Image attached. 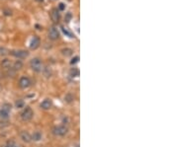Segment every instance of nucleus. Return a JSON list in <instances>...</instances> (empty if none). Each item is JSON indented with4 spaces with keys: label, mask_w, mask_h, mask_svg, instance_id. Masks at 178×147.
I'll return each instance as SVG.
<instances>
[{
    "label": "nucleus",
    "mask_w": 178,
    "mask_h": 147,
    "mask_svg": "<svg viewBox=\"0 0 178 147\" xmlns=\"http://www.w3.org/2000/svg\"><path fill=\"white\" fill-rule=\"evenodd\" d=\"M30 66H31V68L34 70L35 72H41L44 67L42 60L38 57L33 58V59L30 61Z\"/></svg>",
    "instance_id": "f257e3e1"
},
{
    "label": "nucleus",
    "mask_w": 178,
    "mask_h": 147,
    "mask_svg": "<svg viewBox=\"0 0 178 147\" xmlns=\"http://www.w3.org/2000/svg\"><path fill=\"white\" fill-rule=\"evenodd\" d=\"M33 116H34V112L30 107L25 108L22 113H21V119H22L24 122H29V120L32 119Z\"/></svg>",
    "instance_id": "f03ea898"
},
{
    "label": "nucleus",
    "mask_w": 178,
    "mask_h": 147,
    "mask_svg": "<svg viewBox=\"0 0 178 147\" xmlns=\"http://www.w3.org/2000/svg\"><path fill=\"white\" fill-rule=\"evenodd\" d=\"M53 133L56 136H63L67 133V127L63 125H56L53 128Z\"/></svg>",
    "instance_id": "7ed1b4c3"
},
{
    "label": "nucleus",
    "mask_w": 178,
    "mask_h": 147,
    "mask_svg": "<svg viewBox=\"0 0 178 147\" xmlns=\"http://www.w3.org/2000/svg\"><path fill=\"white\" fill-rule=\"evenodd\" d=\"M11 54L18 59H25L26 57H28L29 52L27 51H24V49H14V51H11Z\"/></svg>",
    "instance_id": "20e7f679"
},
{
    "label": "nucleus",
    "mask_w": 178,
    "mask_h": 147,
    "mask_svg": "<svg viewBox=\"0 0 178 147\" xmlns=\"http://www.w3.org/2000/svg\"><path fill=\"white\" fill-rule=\"evenodd\" d=\"M11 112V105L9 104H4L2 106V109L0 110V117L2 119H7L9 117Z\"/></svg>",
    "instance_id": "39448f33"
},
{
    "label": "nucleus",
    "mask_w": 178,
    "mask_h": 147,
    "mask_svg": "<svg viewBox=\"0 0 178 147\" xmlns=\"http://www.w3.org/2000/svg\"><path fill=\"white\" fill-rule=\"evenodd\" d=\"M49 38L53 41L58 40L59 38V32L58 30V28L55 27V26L50 27V29H49Z\"/></svg>",
    "instance_id": "423d86ee"
},
{
    "label": "nucleus",
    "mask_w": 178,
    "mask_h": 147,
    "mask_svg": "<svg viewBox=\"0 0 178 147\" xmlns=\"http://www.w3.org/2000/svg\"><path fill=\"white\" fill-rule=\"evenodd\" d=\"M30 85H31V80H30L29 77H27V76H23V77L20 78V80H19L20 88H22V89H26V88H28Z\"/></svg>",
    "instance_id": "0eeeda50"
},
{
    "label": "nucleus",
    "mask_w": 178,
    "mask_h": 147,
    "mask_svg": "<svg viewBox=\"0 0 178 147\" xmlns=\"http://www.w3.org/2000/svg\"><path fill=\"white\" fill-rule=\"evenodd\" d=\"M50 18L55 23H58L61 20V13L58 8H53L50 11Z\"/></svg>",
    "instance_id": "6e6552de"
},
{
    "label": "nucleus",
    "mask_w": 178,
    "mask_h": 147,
    "mask_svg": "<svg viewBox=\"0 0 178 147\" xmlns=\"http://www.w3.org/2000/svg\"><path fill=\"white\" fill-rule=\"evenodd\" d=\"M40 45H41L40 38L37 37V36H35L32 39L31 43H30V49H38L39 46H40Z\"/></svg>",
    "instance_id": "1a4fd4ad"
},
{
    "label": "nucleus",
    "mask_w": 178,
    "mask_h": 147,
    "mask_svg": "<svg viewBox=\"0 0 178 147\" xmlns=\"http://www.w3.org/2000/svg\"><path fill=\"white\" fill-rule=\"evenodd\" d=\"M20 136H21V139H22L23 141H25V142H27V143L31 142L32 136L28 131H22L20 133Z\"/></svg>",
    "instance_id": "9d476101"
},
{
    "label": "nucleus",
    "mask_w": 178,
    "mask_h": 147,
    "mask_svg": "<svg viewBox=\"0 0 178 147\" xmlns=\"http://www.w3.org/2000/svg\"><path fill=\"white\" fill-rule=\"evenodd\" d=\"M52 107V100L50 99H44L43 102L41 103V108L43 110H49Z\"/></svg>",
    "instance_id": "9b49d317"
},
{
    "label": "nucleus",
    "mask_w": 178,
    "mask_h": 147,
    "mask_svg": "<svg viewBox=\"0 0 178 147\" xmlns=\"http://www.w3.org/2000/svg\"><path fill=\"white\" fill-rule=\"evenodd\" d=\"M1 147H22L20 145V144H18L17 142H15V141L11 140V141H8L7 143H5L4 145H2Z\"/></svg>",
    "instance_id": "f8f14e48"
},
{
    "label": "nucleus",
    "mask_w": 178,
    "mask_h": 147,
    "mask_svg": "<svg viewBox=\"0 0 178 147\" xmlns=\"http://www.w3.org/2000/svg\"><path fill=\"white\" fill-rule=\"evenodd\" d=\"M61 54H63L64 56H71V55L73 54V51L71 49L66 48V49H61Z\"/></svg>",
    "instance_id": "ddd939ff"
},
{
    "label": "nucleus",
    "mask_w": 178,
    "mask_h": 147,
    "mask_svg": "<svg viewBox=\"0 0 178 147\" xmlns=\"http://www.w3.org/2000/svg\"><path fill=\"white\" fill-rule=\"evenodd\" d=\"M1 65H2V67L3 68H5V69H11L12 67H11V61L10 60H8V59H4L2 61V63H1Z\"/></svg>",
    "instance_id": "4468645a"
},
{
    "label": "nucleus",
    "mask_w": 178,
    "mask_h": 147,
    "mask_svg": "<svg viewBox=\"0 0 178 147\" xmlns=\"http://www.w3.org/2000/svg\"><path fill=\"white\" fill-rule=\"evenodd\" d=\"M22 67H23L22 61H21V60H17L16 62L13 64V67H12V68H13L15 71H17V70H20L21 68H22Z\"/></svg>",
    "instance_id": "2eb2a0df"
},
{
    "label": "nucleus",
    "mask_w": 178,
    "mask_h": 147,
    "mask_svg": "<svg viewBox=\"0 0 178 147\" xmlns=\"http://www.w3.org/2000/svg\"><path fill=\"white\" fill-rule=\"evenodd\" d=\"M32 139L35 141H39L42 139V133L40 131H35L34 134L32 135Z\"/></svg>",
    "instance_id": "dca6fc26"
},
{
    "label": "nucleus",
    "mask_w": 178,
    "mask_h": 147,
    "mask_svg": "<svg viewBox=\"0 0 178 147\" xmlns=\"http://www.w3.org/2000/svg\"><path fill=\"white\" fill-rule=\"evenodd\" d=\"M15 106H16L17 109H21V108H24V106H25V103H24L23 100H17L16 103H15Z\"/></svg>",
    "instance_id": "f3484780"
},
{
    "label": "nucleus",
    "mask_w": 178,
    "mask_h": 147,
    "mask_svg": "<svg viewBox=\"0 0 178 147\" xmlns=\"http://www.w3.org/2000/svg\"><path fill=\"white\" fill-rule=\"evenodd\" d=\"M9 54V51L7 49L5 48H0V55H2V56H5V55H7Z\"/></svg>",
    "instance_id": "a211bd4d"
},
{
    "label": "nucleus",
    "mask_w": 178,
    "mask_h": 147,
    "mask_svg": "<svg viewBox=\"0 0 178 147\" xmlns=\"http://www.w3.org/2000/svg\"><path fill=\"white\" fill-rule=\"evenodd\" d=\"M70 75L72 76V77H75V76H78V75H79V71H78V70H77L76 68L71 69V71H70Z\"/></svg>",
    "instance_id": "6ab92c4d"
},
{
    "label": "nucleus",
    "mask_w": 178,
    "mask_h": 147,
    "mask_svg": "<svg viewBox=\"0 0 178 147\" xmlns=\"http://www.w3.org/2000/svg\"><path fill=\"white\" fill-rule=\"evenodd\" d=\"M61 29H62V31H63V33H64L65 35H67V36L69 37V38H73V36L71 35V33H69V32H68V31L66 30V29H65V28H61Z\"/></svg>",
    "instance_id": "aec40b11"
},
{
    "label": "nucleus",
    "mask_w": 178,
    "mask_h": 147,
    "mask_svg": "<svg viewBox=\"0 0 178 147\" xmlns=\"http://www.w3.org/2000/svg\"><path fill=\"white\" fill-rule=\"evenodd\" d=\"M78 60H79V57H78V56H75L74 58H72V59H71L70 63H71V64H75V63L78 62Z\"/></svg>",
    "instance_id": "412c9836"
},
{
    "label": "nucleus",
    "mask_w": 178,
    "mask_h": 147,
    "mask_svg": "<svg viewBox=\"0 0 178 147\" xmlns=\"http://www.w3.org/2000/svg\"><path fill=\"white\" fill-rule=\"evenodd\" d=\"M64 4H62V3H61L59 4V10H63L64 9V6H63Z\"/></svg>",
    "instance_id": "4be33fe9"
},
{
    "label": "nucleus",
    "mask_w": 178,
    "mask_h": 147,
    "mask_svg": "<svg viewBox=\"0 0 178 147\" xmlns=\"http://www.w3.org/2000/svg\"><path fill=\"white\" fill-rule=\"evenodd\" d=\"M11 10L10 11H7V10H5V15H11Z\"/></svg>",
    "instance_id": "5701e85b"
},
{
    "label": "nucleus",
    "mask_w": 178,
    "mask_h": 147,
    "mask_svg": "<svg viewBox=\"0 0 178 147\" xmlns=\"http://www.w3.org/2000/svg\"><path fill=\"white\" fill-rule=\"evenodd\" d=\"M38 1H43V0H38Z\"/></svg>",
    "instance_id": "b1692460"
}]
</instances>
